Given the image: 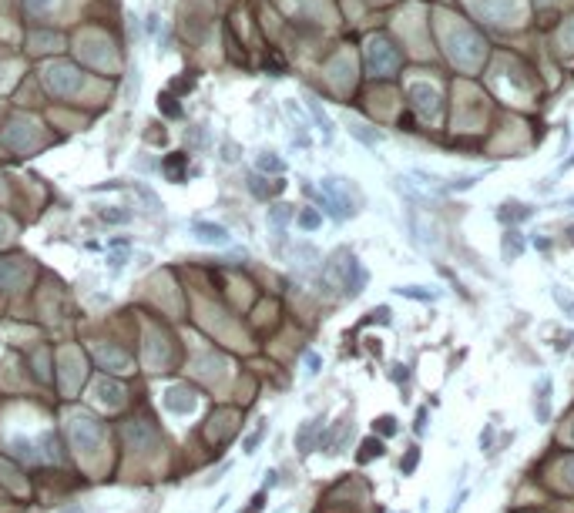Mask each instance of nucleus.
<instances>
[{
    "label": "nucleus",
    "mask_w": 574,
    "mask_h": 513,
    "mask_svg": "<svg viewBox=\"0 0 574 513\" xmlns=\"http://www.w3.org/2000/svg\"><path fill=\"white\" fill-rule=\"evenodd\" d=\"M61 513H84V507H81V503H74V507H64Z\"/></svg>",
    "instance_id": "a19ab883"
},
{
    "label": "nucleus",
    "mask_w": 574,
    "mask_h": 513,
    "mask_svg": "<svg viewBox=\"0 0 574 513\" xmlns=\"http://www.w3.org/2000/svg\"><path fill=\"white\" fill-rule=\"evenodd\" d=\"M524 249H527V238H524L517 229H507L504 242H500V258H504V262H514L517 255H524Z\"/></svg>",
    "instance_id": "9b49d317"
},
{
    "label": "nucleus",
    "mask_w": 574,
    "mask_h": 513,
    "mask_svg": "<svg viewBox=\"0 0 574 513\" xmlns=\"http://www.w3.org/2000/svg\"><path fill=\"white\" fill-rule=\"evenodd\" d=\"M238 158V148L235 145H222V161H235Z\"/></svg>",
    "instance_id": "e433bc0d"
},
{
    "label": "nucleus",
    "mask_w": 574,
    "mask_h": 513,
    "mask_svg": "<svg viewBox=\"0 0 574 513\" xmlns=\"http://www.w3.org/2000/svg\"><path fill=\"white\" fill-rule=\"evenodd\" d=\"M390 308L387 306H380V308H373V315H369V322H380V326H390Z\"/></svg>",
    "instance_id": "7c9ffc66"
},
{
    "label": "nucleus",
    "mask_w": 574,
    "mask_h": 513,
    "mask_svg": "<svg viewBox=\"0 0 574 513\" xmlns=\"http://www.w3.org/2000/svg\"><path fill=\"white\" fill-rule=\"evenodd\" d=\"M192 235L202 242V245H218V249H225L229 242H232V235L225 225H218V222H192Z\"/></svg>",
    "instance_id": "20e7f679"
},
{
    "label": "nucleus",
    "mask_w": 574,
    "mask_h": 513,
    "mask_svg": "<svg viewBox=\"0 0 574 513\" xmlns=\"http://www.w3.org/2000/svg\"><path fill=\"white\" fill-rule=\"evenodd\" d=\"M265 433H269V423H265V419H259V426H256V430H252L249 437L242 439V450H245V453H256V450H259V443H262V437H265Z\"/></svg>",
    "instance_id": "6ab92c4d"
},
{
    "label": "nucleus",
    "mask_w": 574,
    "mask_h": 513,
    "mask_svg": "<svg viewBox=\"0 0 574 513\" xmlns=\"http://www.w3.org/2000/svg\"><path fill=\"white\" fill-rule=\"evenodd\" d=\"M158 107H161L168 118H178V114H182V107L175 104V98H172V94H161V98H158Z\"/></svg>",
    "instance_id": "a878e982"
},
{
    "label": "nucleus",
    "mask_w": 574,
    "mask_h": 513,
    "mask_svg": "<svg viewBox=\"0 0 574 513\" xmlns=\"http://www.w3.org/2000/svg\"><path fill=\"white\" fill-rule=\"evenodd\" d=\"M427 419H430V412H427V410H417V419H413V433H417V437H423V433H427Z\"/></svg>",
    "instance_id": "473e14b6"
},
{
    "label": "nucleus",
    "mask_w": 574,
    "mask_h": 513,
    "mask_svg": "<svg viewBox=\"0 0 574 513\" xmlns=\"http://www.w3.org/2000/svg\"><path fill=\"white\" fill-rule=\"evenodd\" d=\"M155 30H158V17L152 14V17H148V34H155Z\"/></svg>",
    "instance_id": "ea45409f"
},
{
    "label": "nucleus",
    "mask_w": 574,
    "mask_h": 513,
    "mask_svg": "<svg viewBox=\"0 0 574 513\" xmlns=\"http://www.w3.org/2000/svg\"><path fill=\"white\" fill-rule=\"evenodd\" d=\"M296 222H299V229H306V231H316L319 225H322V215L316 211V208H303L299 215H296Z\"/></svg>",
    "instance_id": "aec40b11"
},
{
    "label": "nucleus",
    "mask_w": 574,
    "mask_h": 513,
    "mask_svg": "<svg viewBox=\"0 0 574 513\" xmlns=\"http://www.w3.org/2000/svg\"><path fill=\"white\" fill-rule=\"evenodd\" d=\"M551 295H554L557 308H561L564 315H571V319H574V292H571V289H568V285H551Z\"/></svg>",
    "instance_id": "a211bd4d"
},
{
    "label": "nucleus",
    "mask_w": 574,
    "mask_h": 513,
    "mask_svg": "<svg viewBox=\"0 0 574 513\" xmlns=\"http://www.w3.org/2000/svg\"><path fill=\"white\" fill-rule=\"evenodd\" d=\"M410 101H413V107H417L427 121H433L437 111H440V91H437L433 84H413V87H410Z\"/></svg>",
    "instance_id": "f03ea898"
},
{
    "label": "nucleus",
    "mask_w": 574,
    "mask_h": 513,
    "mask_svg": "<svg viewBox=\"0 0 574 513\" xmlns=\"http://www.w3.org/2000/svg\"><path fill=\"white\" fill-rule=\"evenodd\" d=\"M256 168H259L262 175H283V171H286V161L276 151H259L256 154Z\"/></svg>",
    "instance_id": "2eb2a0df"
},
{
    "label": "nucleus",
    "mask_w": 574,
    "mask_h": 513,
    "mask_svg": "<svg viewBox=\"0 0 574 513\" xmlns=\"http://www.w3.org/2000/svg\"><path fill=\"white\" fill-rule=\"evenodd\" d=\"M497 222L500 225H521V222H527V218H534V205H521V202H504V205L494 211Z\"/></svg>",
    "instance_id": "0eeeda50"
},
{
    "label": "nucleus",
    "mask_w": 574,
    "mask_h": 513,
    "mask_svg": "<svg viewBox=\"0 0 574 513\" xmlns=\"http://www.w3.org/2000/svg\"><path fill=\"white\" fill-rule=\"evenodd\" d=\"M125 437H128V443L141 446L145 439H152V430H148V426H141V423H134V426H128V430H125Z\"/></svg>",
    "instance_id": "5701e85b"
},
{
    "label": "nucleus",
    "mask_w": 574,
    "mask_h": 513,
    "mask_svg": "<svg viewBox=\"0 0 574 513\" xmlns=\"http://www.w3.org/2000/svg\"><path fill=\"white\" fill-rule=\"evenodd\" d=\"M319 433H322V416L306 419V423L299 426V433H296V450H299V453H313Z\"/></svg>",
    "instance_id": "1a4fd4ad"
},
{
    "label": "nucleus",
    "mask_w": 574,
    "mask_h": 513,
    "mask_svg": "<svg viewBox=\"0 0 574 513\" xmlns=\"http://www.w3.org/2000/svg\"><path fill=\"white\" fill-rule=\"evenodd\" d=\"M346 128H349V134H353L360 145H366V148H376V145L383 141V134H380V131L369 128V125H360V121H349Z\"/></svg>",
    "instance_id": "ddd939ff"
},
{
    "label": "nucleus",
    "mask_w": 574,
    "mask_h": 513,
    "mask_svg": "<svg viewBox=\"0 0 574 513\" xmlns=\"http://www.w3.org/2000/svg\"><path fill=\"white\" fill-rule=\"evenodd\" d=\"M306 111L313 114V121H316V125H319V131H322V141L329 145V141H333V134H336V128H333V121H329V114L322 111V104L316 101L313 94H306Z\"/></svg>",
    "instance_id": "9d476101"
},
{
    "label": "nucleus",
    "mask_w": 574,
    "mask_h": 513,
    "mask_svg": "<svg viewBox=\"0 0 574 513\" xmlns=\"http://www.w3.org/2000/svg\"><path fill=\"white\" fill-rule=\"evenodd\" d=\"M51 3H54V0H27V7H30V10H37V14H44Z\"/></svg>",
    "instance_id": "c9c22d12"
},
{
    "label": "nucleus",
    "mask_w": 574,
    "mask_h": 513,
    "mask_svg": "<svg viewBox=\"0 0 574 513\" xmlns=\"http://www.w3.org/2000/svg\"><path fill=\"white\" fill-rule=\"evenodd\" d=\"M292 218H296V208L286 205V202H283V205H272V208H269V225H272V231H276V235H286V225L292 222Z\"/></svg>",
    "instance_id": "f8f14e48"
},
{
    "label": "nucleus",
    "mask_w": 574,
    "mask_h": 513,
    "mask_svg": "<svg viewBox=\"0 0 574 513\" xmlns=\"http://www.w3.org/2000/svg\"><path fill=\"white\" fill-rule=\"evenodd\" d=\"M272 487H279V473H276V470H269L265 480H262V490H272Z\"/></svg>",
    "instance_id": "f704fd0d"
},
{
    "label": "nucleus",
    "mask_w": 574,
    "mask_h": 513,
    "mask_svg": "<svg viewBox=\"0 0 574 513\" xmlns=\"http://www.w3.org/2000/svg\"><path fill=\"white\" fill-rule=\"evenodd\" d=\"M417 466H420V450H417V446H410V450H407V457H403V463H400V470H403V477H410Z\"/></svg>",
    "instance_id": "b1692460"
},
{
    "label": "nucleus",
    "mask_w": 574,
    "mask_h": 513,
    "mask_svg": "<svg viewBox=\"0 0 574 513\" xmlns=\"http://www.w3.org/2000/svg\"><path fill=\"white\" fill-rule=\"evenodd\" d=\"M14 450H17V457H24V460H37V453H34V443L30 439H14Z\"/></svg>",
    "instance_id": "bb28decb"
},
{
    "label": "nucleus",
    "mask_w": 574,
    "mask_h": 513,
    "mask_svg": "<svg viewBox=\"0 0 574 513\" xmlns=\"http://www.w3.org/2000/svg\"><path fill=\"white\" fill-rule=\"evenodd\" d=\"M125 262H128V255H125V252H111V255H107V265H111V272H114V275L125 269Z\"/></svg>",
    "instance_id": "c756f323"
},
{
    "label": "nucleus",
    "mask_w": 574,
    "mask_h": 513,
    "mask_svg": "<svg viewBox=\"0 0 574 513\" xmlns=\"http://www.w3.org/2000/svg\"><path fill=\"white\" fill-rule=\"evenodd\" d=\"M387 450H383V439H376V437H369V439H363L360 443V453H356V460L360 463H373V460H380Z\"/></svg>",
    "instance_id": "dca6fc26"
},
{
    "label": "nucleus",
    "mask_w": 574,
    "mask_h": 513,
    "mask_svg": "<svg viewBox=\"0 0 574 513\" xmlns=\"http://www.w3.org/2000/svg\"><path fill=\"white\" fill-rule=\"evenodd\" d=\"M71 437L78 443L81 450H94L98 443H101V426L91 419V416H78L74 423H71Z\"/></svg>",
    "instance_id": "39448f33"
},
{
    "label": "nucleus",
    "mask_w": 574,
    "mask_h": 513,
    "mask_svg": "<svg viewBox=\"0 0 574 513\" xmlns=\"http://www.w3.org/2000/svg\"><path fill=\"white\" fill-rule=\"evenodd\" d=\"M554 383H551V376H541L537 383H534V419L544 426L551 423V412H554Z\"/></svg>",
    "instance_id": "7ed1b4c3"
},
{
    "label": "nucleus",
    "mask_w": 574,
    "mask_h": 513,
    "mask_svg": "<svg viewBox=\"0 0 574 513\" xmlns=\"http://www.w3.org/2000/svg\"><path fill=\"white\" fill-rule=\"evenodd\" d=\"M319 369H322V356H319V353H306V373H309V376H319Z\"/></svg>",
    "instance_id": "c85d7f7f"
},
{
    "label": "nucleus",
    "mask_w": 574,
    "mask_h": 513,
    "mask_svg": "<svg viewBox=\"0 0 574 513\" xmlns=\"http://www.w3.org/2000/svg\"><path fill=\"white\" fill-rule=\"evenodd\" d=\"M494 426H497V419H494V423H487V426H484V433H480V450H484L487 457H491V443H494Z\"/></svg>",
    "instance_id": "cd10ccee"
},
{
    "label": "nucleus",
    "mask_w": 574,
    "mask_h": 513,
    "mask_svg": "<svg viewBox=\"0 0 574 513\" xmlns=\"http://www.w3.org/2000/svg\"><path fill=\"white\" fill-rule=\"evenodd\" d=\"M396 295H403V299H417V302H437V289H427V285H396L393 289Z\"/></svg>",
    "instance_id": "4468645a"
},
{
    "label": "nucleus",
    "mask_w": 574,
    "mask_h": 513,
    "mask_svg": "<svg viewBox=\"0 0 574 513\" xmlns=\"http://www.w3.org/2000/svg\"><path fill=\"white\" fill-rule=\"evenodd\" d=\"M101 218L111 222V225H128L131 211H128V208H101Z\"/></svg>",
    "instance_id": "4be33fe9"
},
{
    "label": "nucleus",
    "mask_w": 574,
    "mask_h": 513,
    "mask_svg": "<svg viewBox=\"0 0 574 513\" xmlns=\"http://www.w3.org/2000/svg\"><path fill=\"white\" fill-rule=\"evenodd\" d=\"M138 87H141V81H138V71H131L128 87H125V98H128V101H134V98H138Z\"/></svg>",
    "instance_id": "2f4dec72"
},
{
    "label": "nucleus",
    "mask_w": 574,
    "mask_h": 513,
    "mask_svg": "<svg viewBox=\"0 0 574 513\" xmlns=\"http://www.w3.org/2000/svg\"><path fill=\"white\" fill-rule=\"evenodd\" d=\"M393 379H396V383H407V366L396 362V366H393Z\"/></svg>",
    "instance_id": "4c0bfd02"
},
{
    "label": "nucleus",
    "mask_w": 574,
    "mask_h": 513,
    "mask_svg": "<svg viewBox=\"0 0 574 513\" xmlns=\"http://www.w3.org/2000/svg\"><path fill=\"white\" fill-rule=\"evenodd\" d=\"M366 57H369V71H373V74H387L390 67H396V51L387 48V41H380V37L369 41Z\"/></svg>",
    "instance_id": "423d86ee"
},
{
    "label": "nucleus",
    "mask_w": 574,
    "mask_h": 513,
    "mask_svg": "<svg viewBox=\"0 0 574 513\" xmlns=\"http://www.w3.org/2000/svg\"><path fill=\"white\" fill-rule=\"evenodd\" d=\"M373 430H376L380 437H396V433H400V423H396V416H380V419L373 423Z\"/></svg>",
    "instance_id": "412c9836"
},
{
    "label": "nucleus",
    "mask_w": 574,
    "mask_h": 513,
    "mask_svg": "<svg viewBox=\"0 0 574 513\" xmlns=\"http://www.w3.org/2000/svg\"><path fill=\"white\" fill-rule=\"evenodd\" d=\"M534 245H537L541 252H551V242H548V238H534Z\"/></svg>",
    "instance_id": "58836bf2"
},
{
    "label": "nucleus",
    "mask_w": 574,
    "mask_h": 513,
    "mask_svg": "<svg viewBox=\"0 0 574 513\" xmlns=\"http://www.w3.org/2000/svg\"><path fill=\"white\" fill-rule=\"evenodd\" d=\"M41 446H44V460H61V453H57V437H54V433H44V437H41Z\"/></svg>",
    "instance_id": "393cba45"
},
{
    "label": "nucleus",
    "mask_w": 574,
    "mask_h": 513,
    "mask_svg": "<svg viewBox=\"0 0 574 513\" xmlns=\"http://www.w3.org/2000/svg\"><path fill=\"white\" fill-rule=\"evenodd\" d=\"M303 191H306V195H313L316 202L326 208V211H329L336 222H346V218H353V215L360 211V208H356V205H360V195H356V188H353V185H349L346 178H336V175L322 178V188H319V191H316L313 185L306 181V185H303Z\"/></svg>",
    "instance_id": "f257e3e1"
},
{
    "label": "nucleus",
    "mask_w": 574,
    "mask_h": 513,
    "mask_svg": "<svg viewBox=\"0 0 574 513\" xmlns=\"http://www.w3.org/2000/svg\"><path fill=\"white\" fill-rule=\"evenodd\" d=\"M568 205H571V208H574V195H571V198H568Z\"/></svg>",
    "instance_id": "79ce46f5"
},
{
    "label": "nucleus",
    "mask_w": 574,
    "mask_h": 513,
    "mask_svg": "<svg viewBox=\"0 0 574 513\" xmlns=\"http://www.w3.org/2000/svg\"><path fill=\"white\" fill-rule=\"evenodd\" d=\"M165 406L172 412H178V416H188V412L195 410V392L185 389V386H172V389L165 392Z\"/></svg>",
    "instance_id": "6e6552de"
},
{
    "label": "nucleus",
    "mask_w": 574,
    "mask_h": 513,
    "mask_svg": "<svg viewBox=\"0 0 574 513\" xmlns=\"http://www.w3.org/2000/svg\"><path fill=\"white\" fill-rule=\"evenodd\" d=\"M568 165H574V158H571V161H568ZM568 165H564V168H568Z\"/></svg>",
    "instance_id": "37998d69"
},
{
    "label": "nucleus",
    "mask_w": 574,
    "mask_h": 513,
    "mask_svg": "<svg viewBox=\"0 0 574 513\" xmlns=\"http://www.w3.org/2000/svg\"><path fill=\"white\" fill-rule=\"evenodd\" d=\"M249 191L256 195V198H269V195H276V191H283V181H276V185H265L262 175H249Z\"/></svg>",
    "instance_id": "f3484780"
},
{
    "label": "nucleus",
    "mask_w": 574,
    "mask_h": 513,
    "mask_svg": "<svg viewBox=\"0 0 574 513\" xmlns=\"http://www.w3.org/2000/svg\"><path fill=\"white\" fill-rule=\"evenodd\" d=\"M101 399H111V403H118V399H121V389H118V386H107V383H101Z\"/></svg>",
    "instance_id": "72a5a7b5"
}]
</instances>
